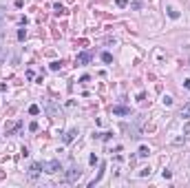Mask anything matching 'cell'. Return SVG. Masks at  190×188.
I'll list each match as a JSON object with an SVG mask.
<instances>
[{"mask_svg": "<svg viewBox=\"0 0 190 188\" xmlns=\"http://www.w3.org/2000/svg\"><path fill=\"white\" fill-rule=\"evenodd\" d=\"M44 171L47 173H58V171H62V166H60L58 159H53V162H49L47 166H44Z\"/></svg>", "mask_w": 190, "mask_h": 188, "instance_id": "6da1fadb", "label": "cell"}, {"mask_svg": "<svg viewBox=\"0 0 190 188\" xmlns=\"http://www.w3.org/2000/svg\"><path fill=\"white\" fill-rule=\"evenodd\" d=\"M91 58H93V55H91L89 51H82L80 55H77V64H89V62H91Z\"/></svg>", "mask_w": 190, "mask_h": 188, "instance_id": "7a4b0ae2", "label": "cell"}, {"mask_svg": "<svg viewBox=\"0 0 190 188\" xmlns=\"http://www.w3.org/2000/svg\"><path fill=\"white\" fill-rule=\"evenodd\" d=\"M80 175H82L80 171H75V168H69V173H66V181H75V179H80Z\"/></svg>", "mask_w": 190, "mask_h": 188, "instance_id": "3957f363", "label": "cell"}, {"mask_svg": "<svg viewBox=\"0 0 190 188\" xmlns=\"http://www.w3.org/2000/svg\"><path fill=\"white\" fill-rule=\"evenodd\" d=\"M40 168H42L40 164H33L31 168H29V177H38L40 175Z\"/></svg>", "mask_w": 190, "mask_h": 188, "instance_id": "277c9868", "label": "cell"}, {"mask_svg": "<svg viewBox=\"0 0 190 188\" xmlns=\"http://www.w3.org/2000/svg\"><path fill=\"white\" fill-rule=\"evenodd\" d=\"M113 113H115V115H128V109H126V106H115V109H113Z\"/></svg>", "mask_w": 190, "mask_h": 188, "instance_id": "5b68a950", "label": "cell"}, {"mask_svg": "<svg viewBox=\"0 0 190 188\" xmlns=\"http://www.w3.org/2000/svg\"><path fill=\"white\" fill-rule=\"evenodd\" d=\"M181 117H183V120H190V102L181 109Z\"/></svg>", "mask_w": 190, "mask_h": 188, "instance_id": "8992f818", "label": "cell"}, {"mask_svg": "<svg viewBox=\"0 0 190 188\" xmlns=\"http://www.w3.org/2000/svg\"><path fill=\"white\" fill-rule=\"evenodd\" d=\"M75 135H77L75 131H69V133L64 135V142H73V139H75Z\"/></svg>", "mask_w": 190, "mask_h": 188, "instance_id": "52a82bcc", "label": "cell"}, {"mask_svg": "<svg viewBox=\"0 0 190 188\" xmlns=\"http://www.w3.org/2000/svg\"><path fill=\"white\" fill-rule=\"evenodd\" d=\"M29 113H31V115H38V113H40V106H38V104H31V106H29Z\"/></svg>", "mask_w": 190, "mask_h": 188, "instance_id": "ba28073f", "label": "cell"}, {"mask_svg": "<svg viewBox=\"0 0 190 188\" xmlns=\"http://www.w3.org/2000/svg\"><path fill=\"white\" fill-rule=\"evenodd\" d=\"M60 69H62V62H51V71H60Z\"/></svg>", "mask_w": 190, "mask_h": 188, "instance_id": "9c48e42d", "label": "cell"}, {"mask_svg": "<svg viewBox=\"0 0 190 188\" xmlns=\"http://www.w3.org/2000/svg\"><path fill=\"white\" fill-rule=\"evenodd\" d=\"M161 102H164L166 106H173V97H170V95H164V100H161Z\"/></svg>", "mask_w": 190, "mask_h": 188, "instance_id": "30bf717a", "label": "cell"}, {"mask_svg": "<svg viewBox=\"0 0 190 188\" xmlns=\"http://www.w3.org/2000/svg\"><path fill=\"white\" fill-rule=\"evenodd\" d=\"M102 60H104V62H113V55L104 51V53H102Z\"/></svg>", "mask_w": 190, "mask_h": 188, "instance_id": "8fae6325", "label": "cell"}, {"mask_svg": "<svg viewBox=\"0 0 190 188\" xmlns=\"http://www.w3.org/2000/svg\"><path fill=\"white\" fill-rule=\"evenodd\" d=\"M148 153H150L148 148H146V146H141V148H139V153H137V155H139V157H146Z\"/></svg>", "mask_w": 190, "mask_h": 188, "instance_id": "7c38bea8", "label": "cell"}, {"mask_svg": "<svg viewBox=\"0 0 190 188\" xmlns=\"http://www.w3.org/2000/svg\"><path fill=\"white\" fill-rule=\"evenodd\" d=\"M183 139H190V124H186V128H183Z\"/></svg>", "mask_w": 190, "mask_h": 188, "instance_id": "4fadbf2b", "label": "cell"}, {"mask_svg": "<svg viewBox=\"0 0 190 188\" xmlns=\"http://www.w3.org/2000/svg\"><path fill=\"white\" fill-rule=\"evenodd\" d=\"M2 27H5V9L0 7V29H2Z\"/></svg>", "mask_w": 190, "mask_h": 188, "instance_id": "5bb4252c", "label": "cell"}, {"mask_svg": "<svg viewBox=\"0 0 190 188\" xmlns=\"http://www.w3.org/2000/svg\"><path fill=\"white\" fill-rule=\"evenodd\" d=\"M168 16L170 18H179V11H177V9H168Z\"/></svg>", "mask_w": 190, "mask_h": 188, "instance_id": "9a60e30c", "label": "cell"}, {"mask_svg": "<svg viewBox=\"0 0 190 188\" xmlns=\"http://www.w3.org/2000/svg\"><path fill=\"white\" fill-rule=\"evenodd\" d=\"M25 38H27V31H25V29H20V31H18V40H25Z\"/></svg>", "mask_w": 190, "mask_h": 188, "instance_id": "2e32d148", "label": "cell"}, {"mask_svg": "<svg viewBox=\"0 0 190 188\" xmlns=\"http://www.w3.org/2000/svg\"><path fill=\"white\" fill-rule=\"evenodd\" d=\"M29 131H38V122H31L29 124Z\"/></svg>", "mask_w": 190, "mask_h": 188, "instance_id": "e0dca14e", "label": "cell"}, {"mask_svg": "<svg viewBox=\"0 0 190 188\" xmlns=\"http://www.w3.org/2000/svg\"><path fill=\"white\" fill-rule=\"evenodd\" d=\"M141 177H146V175H150V168H144V171H139Z\"/></svg>", "mask_w": 190, "mask_h": 188, "instance_id": "ac0fdd59", "label": "cell"}, {"mask_svg": "<svg viewBox=\"0 0 190 188\" xmlns=\"http://www.w3.org/2000/svg\"><path fill=\"white\" fill-rule=\"evenodd\" d=\"M117 5H119V7H126V0H117Z\"/></svg>", "mask_w": 190, "mask_h": 188, "instance_id": "d6986e66", "label": "cell"}, {"mask_svg": "<svg viewBox=\"0 0 190 188\" xmlns=\"http://www.w3.org/2000/svg\"><path fill=\"white\" fill-rule=\"evenodd\" d=\"M186 89H190V80H186Z\"/></svg>", "mask_w": 190, "mask_h": 188, "instance_id": "ffe728a7", "label": "cell"}]
</instances>
